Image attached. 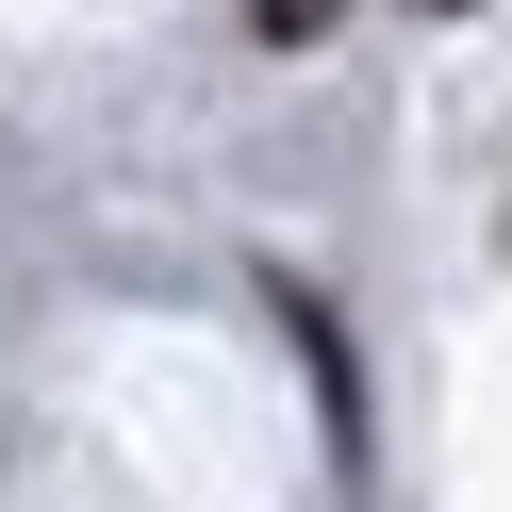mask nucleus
<instances>
[{
	"instance_id": "nucleus-1",
	"label": "nucleus",
	"mask_w": 512,
	"mask_h": 512,
	"mask_svg": "<svg viewBox=\"0 0 512 512\" xmlns=\"http://www.w3.org/2000/svg\"><path fill=\"white\" fill-rule=\"evenodd\" d=\"M331 17H347V0H248V34H265V50H314Z\"/></svg>"
},
{
	"instance_id": "nucleus-2",
	"label": "nucleus",
	"mask_w": 512,
	"mask_h": 512,
	"mask_svg": "<svg viewBox=\"0 0 512 512\" xmlns=\"http://www.w3.org/2000/svg\"><path fill=\"white\" fill-rule=\"evenodd\" d=\"M446 17H463V0H446Z\"/></svg>"
}]
</instances>
